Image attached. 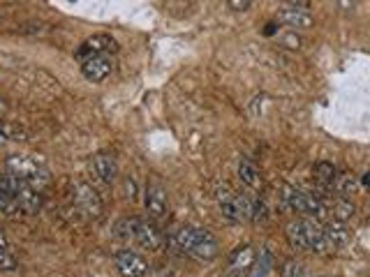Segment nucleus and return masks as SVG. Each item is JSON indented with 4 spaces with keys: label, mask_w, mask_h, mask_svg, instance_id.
I'll return each mask as SVG.
<instances>
[{
    "label": "nucleus",
    "mask_w": 370,
    "mask_h": 277,
    "mask_svg": "<svg viewBox=\"0 0 370 277\" xmlns=\"http://www.w3.org/2000/svg\"><path fill=\"white\" fill-rule=\"evenodd\" d=\"M169 240L176 250H180L183 254L197 261H211L217 257V252H220V245H217V240L211 231L201 229V227H190V224L174 229Z\"/></svg>",
    "instance_id": "obj_1"
},
{
    "label": "nucleus",
    "mask_w": 370,
    "mask_h": 277,
    "mask_svg": "<svg viewBox=\"0 0 370 277\" xmlns=\"http://www.w3.org/2000/svg\"><path fill=\"white\" fill-rule=\"evenodd\" d=\"M287 240L294 250H303V252H317V254H326L333 252V247L326 238V229L319 220L313 217H306V220H296L287 227Z\"/></svg>",
    "instance_id": "obj_2"
},
{
    "label": "nucleus",
    "mask_w": 370,
    "mask_h": 277,
    "mask_svg": "<svg viewBox=\"0 0 370 277\" xmlns=\"http://www.w3.org/2000/svg\"><path fill=\"white\" fill-rule=\"evenodd\" d=\"M5 171L12 173L14 178H19L21 183H26L28 187L42 192L45 187L52 185V176L49 171L42 166L38 159L26 157V155H10L5 159Z\"/></svg>",
    "instance_id": "obj_3"
},
{
    "label": "nucleus",
    "mask_w": 370,
    "mask_h": 277,
    "mask_svg": "<svg viewBox=\"0 0 370 277\" xmlns=\"http://www.w3.org/2000/svg\"><path fill=\"white\" fill-rule=\"evenodd\" d=\"M118 236L125 240H132L144 250H162L164 245V233L155 227L153 220H141V217H132V220H123L118 224Z\"/></svg>",
    "instance_id": "obj_4"
},
{
    "label": "nucleus",
    "mask_w": 370,
    "mask_h": 277,
    "mask_svg": "<svg viewBox=\"0 0 370 277\" xmlns=\"http://www.w3.org/2000/svg\"><path fill=\"white\" fill-rule=\"evenodd\" d=\"M282 206L287 210H292V213H303V215H310L313 220H322L326 217V206L324 201L319 199V196L306 192V189H299V187H292V185H285L282 187Z\"/></svg>",
    "instance_id": "obj_5"
},
{
    "label": "nucleus",
    "mask_w": 370,
    "mask_h": 277,
    "mask_svg": "<svg viewBox=\"0 0 370 277\" xmlns=\"http://www.w3.org/2000/svg\"><path fill=\"white\" fill-rule=\"evenodd\" d=\"M217 201H220L222 215L229 222H243L252 217V199L245 194H236L229 185L217 187Z\"/></svg>",
    "instance_id": "obj_6"
},
{
    "label": "nucleus",
    "mask_w": 370,
    "mask_h": 277,
    "mask_svg": "<svg viewBox=\"0 0 370 277\" xmlns=\"http://www.w3.org/2000/svg\"><path fill=\"white\" fill-rule=\"evenodd\" d=\"M7 185H10L14 201H17V206L24 215H38L42 206H45V196H42V192L28 187L26 183H21V180L14 178L12 173H7Z\"/></svg>",
    "instance_id": "obj_7"
},
{
    "label": "nucleus",
    "mask_w": 370,
    "mask_h": 277,
    "mask_svg": "<svg viewBox=\"0 0 370 277\" xmlns=\"http://www.w3.org/2000/svg\"><path fill=\"white\" fill-rule=\"evenodd\" d=\"M116 49H118V45H116V40L111 35L100 33V35H93L88 40H84L82 45H79V49L75 51V58L79 63H84L95 56H111L116 54Z\"/></svg>",
    "instance_id": "obj_8"
},
{
    "label": "nucleus",
    "mask_w": 370,
    "mask_h": 277,
    "mask_svg": "<svg viewBox=\"0 0 370 277\" xmlns=\"http://www.w3.org/2000/svg\"><path fill=\"white\" fill-rule=\"evenodd\" d=\"M72 201L77 210H82L86 217H100L102 215V199L88 183H75L72 185Z\"/></svg>",
    "instance_id": "obj_9"
},
{
    "label": "nucleus",
    "mask_w": 370,
    "mask_h": 277,
    "mask_svg": "<svg viewBox=\"0 0 370 277\" xmlns=\"http://www.w3.org/2000/svg\"><path fill=\"white\" fill-rule=\"evenodd\" d=\"M144 206H146L151 220H164L167 210H169L167 189L160 183H148L146 189H144Z\"/></svg>",
    "instance_id": "obj_10"
},
{
    "label": "nucleus",
    "mask_w": 370,
    "mask_h": 277,
    "mask_svg": "<svg viewBox=\"0 0 370 277\" xmlns=\"http://www.w3.org/2000/svg\"><path fill=\"white\" fill-rule=\"evenodd\" d=\"M116 268L123 277H146L148 275V261L132 250H121L116 254Z\"/></svg>",
    "instance_id": "obj_11"
},
{
    "label": "nucleus",
    "mask_w": 370,
    "mask_h": 277,
    "mask_svg": "<svg viewBox=\"0 0 370 277\" xmlns=\"http://www.w3.org/2000/svg\"><path fill=\"white\" fill-rule=\"evenodd\" d=\"M111 72H114L111 56H95V58H88V61L82 63V74L93 84L105 81Z\"/></svg>",
    "instance_id": "obj_12"
},
{
    "label": "nucleus",
    "mask_w": 370,
    "mask_h": 277,
    "mask_svg": "<svg viewBox=\"0 0 370 277\" xmlns=\"http://www.w3.org/2000/svg\"><path fill=\"white\" fill-rule=\"evenodd\" d=\"M308 3H292L280 12V21L289 28H310L313 26V14L308 10Z\"/></svg>",
    "instance_id": "obj_13"
},
{
    "label": "nucleus",
    "mask_w": 370,
    "mask_h": 277,
    "mask_svg": "<svg viewBox=\"0 0 370 277\" xmlns=\"http://www.w3.org/2000/svg\"><path fill=\"white\" fill-rule=\"evenodd\" d=\"M93 171H95V176L107 185H111L114 180L118 178V164H116L114 155H109V152H98V155L93 157Z\"/></svg>",
    "instance_id": "obj_14"
},
{
    "label": "nucleus",
    "mask_w": 370,
    "mask_h": 277,
    "mask_svg": "<svg viewBox=\"0 0 370 277\" xmlns=\"http://www.w3.org/2000/svg\"><path fill=\"white\" fill-rule=\"evenodd\" d=\"M0 213H5L7 217H14V215L21 213L17 201H14V196L10 192V185H7V171L5 169L0 171Z\"/></svg>",
    "instance_id": "obj_15"
},
{
    "label": "nucleus",
    "mask_w": 370,
    "mask_h": 277,
    "mask_svg": "<svg viewBox=\"0 0 370 277\" xmlns=\"http://www.w3.org/2000/svg\"><path fill=\"white\" fill-rule=\"evenodd\" d=\"M252 250L248 245L245 247H238V250H234V254L229 257V273H236V275H243L245 271L250 268L252 264Z\"/></svg>",
    "instance_id": "obj_16"
},
{
    "label": "nucleus",
    "mask_w": 370,
    "mask_h": 277,
    "mask_svg": "<svg viewBox=\"0 0 370 277\" xmlns=\"http://www.w3.org/2000/svg\"><path fill=\"white\" fill-rule=\"evenodd\" d=\"M238 178H241V183H245L248 187H257L259 183H262L257 164L248 157H243L241 162H238Z\"/></svg>",
    "instance_id": "obj_17"
},
{
    "label": "nucleus",
    "mask_w": 370,
    "mask_h": 277,
    "mask_svg": "<svg viewBox=\"0 0 370 277\" xmlns=\"http://www.w3.org/2000/svg\"><path fill=\"white\" fill-rule=\"evenodd\" d=\"M315 176H317V180H322V183H326V185H333L336 183V166L333 164H329V162H319L317 166H315Z\"/></svg>",
    "instance_id": "obj_18"
},
{
    "label": "nucleus",
    "mask_w": 370,
    "mask_h": 277,
    "mask_svg": "<svg viewBox=\"0 0 370 277\" xmlns=\"http://www.w3.org/2000/svg\"><path fill=\"white\" fill-rule=\"evenodd\" d=\"M17 268V257L12 254L10 245H0V271H14Z\"/></svg>",
    "instance_id": "obj_19"
},
{
    "label": "nucleus",
    "mask_w": 370,
    "mask_h": 277,
    "mask_svg": "<svg viewBox=\"0 0 370 277\" xmlns=\"http://www.w3.org/2000/svg\"><path fill=\"white\" fill-rule=\"evenodd\" d=\"M336 210H338V215H336V220H338V222H343V220H347V217H352V215H354L352 201H345V199L336 203Z\"/></svg>",
    "instance_id": "obj_20"
},
{
    "label": "nucleus",
    "mask_w": 370,
    "mask_h": 277,
    "mask_svg": "<svg viewBox=\"0 0 370 277\" xmlns=\"http://www.w3.org/2000/svg\"><path fill=\"white\" fill-rule=\"evenodd\" d=\"M282 277H303L301 266L294 264V261H287L285 268H282Z\"/></svg>",
    "instance_id": "obj_21"
},
{
    "label": "nucleus",
    "mask_w": 370,
    "mask_h": 277,
    "mask_svg": "<svg viewBox=\"0 0 370 277\" xmlns=\"http://www.w3.org/2000/svg\"><path fill=\"white\" fill-rule=\"evenodd\" d=\"M231 10H236V12H243V10H248V7H252L250 0H229L227 3Z\"/></svg>",
    "instance_id": "obj_22"
},
{
    "label": "nucleus",
    "mask_w": 370,
    "mask_h": 277,
    "mask_svg": "<svg viewBox=\"0 0 370 277\" xmlns=\"http://www.w3.org/2000/svg\"><path fill=\"white\" fill-rule=\"evenodd\" d=\"M5 111H7V104H5L3 100H0V118H3V116H5Z\"/></svg>",
    "instance_id": "obj_23"
},
{
    "label": "nucleus",
    "mask_w": 370,
    "mask_h": 277,
    "mask_svg": "<svg viewBox=\"0 0 370 277\" xmlns=\"http://www.w3.org/2000/svg\"><path fill=\"white\" fill-rule=\"evenodd\" d=\"M0 245H10V243H7V238H5L3 231H0Z\"/></svg>",
    "instance_id": "obj_24"
},
{
    "label": "nucleus",
    "mask_w": 370,
    "mask_h": 277,
    "mask_svg": "<svg viewBox=\"0 0 370 277\" xmlns=\"http://www.w3.org/2000/svg\"><path fill=\"white\" fill-rule=\"evenodd\" d=\"M364 185H370V173H366V178H364Z\"/></svg>",
    "instance_id": "obj_25"
}]
</instances>
